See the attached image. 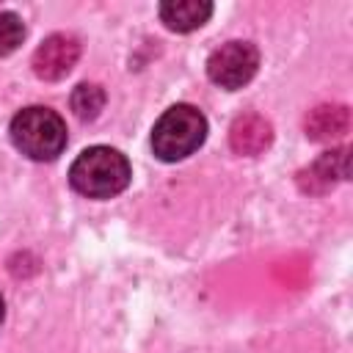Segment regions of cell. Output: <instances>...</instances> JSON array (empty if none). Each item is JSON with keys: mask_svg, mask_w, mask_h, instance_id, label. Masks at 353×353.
I'll return each instance as SVG.
<instances>
[{"mask_svg": "<svg viewBox=\"0 0 353 353\" xmlns=\"http://www.w3.org/2000/svg\"><path fill=\"white\" fill-rule=\"evenodd\" d=\"M132 168L130 160L110 146H88L77 154L69 168V182L80 196L88 199H110L119 196L130 185Z\"/></svg>", "mask_w": 353, "mask_h": 353, "instance_id": "cell-1", "label": "cell"}, {"mask_svg": "<svg viewBox=\"0 0 353 353\" xmlns=\"http://www.w3.org/2000/svg\"><path fill=\"white\" fill-rule=\"evenodd\" d=\"M11 141L25 157L47 163L66 149V124L52 108L33 105L11 119Z\"/></svg>", "mask_w": 353, "mask_h": 353, "instance_id": "cell-2", "label": "cell"}, {"mask_svg": "<svg viewBox=\"0 0 353 353\" xmlns=\"http://www.w3.org/2000/svg\"><path fill=\"white\" fill-rule=\"evenodd\" d=\"M207 138V119L193 105L168 108L152 127V152L163 163H176L193 154Z\"/></svg>", "mask_w": 353, "mask_h": 353, "instance_id": "cell-3", "label": "cell"}, {"mask_svg": "<svg viewBox=\"0 0 353 353\" xmlns=\"http://www.w3.org/2000/svg\"><path fill=\"white\" fill-rule=\"evenodd\" d=\"M259 69V50L251 41H226L207 58V74L215 85L226 91H237Z\"/></svg>", "mask_w": 353, "mask_h": 353, "instance_id": "cell-4", "label": "cell"}, {"mask_svg": "<svg viewBox=\"0 0 353 353\" xmlns=\"http://www.w3.org/2000/svg\"><path fill=\"white\" fill-rule=\"evenodd\" d=\"M80 58V41L72 33H52L47 36L33 52V72L41 80H61L66 77Z\"/></svg>", "mask_w": 353, "mask_h": 353, "instance_id": "cell-5", "label": "cell"}, {"mask_svg": "<svg viewBox=\"0 0 353 353\" xmlns=\"http://www.w3.org/2000/svg\"><path fill=\"white\" fill-rule=\"evenodd\" d=\"M342 179H347V149L345 146L320 154L309 168L298 174V185L306 193H325Z\"/></svg>", "mask_w": 353, "mask_h": 353, "instance_id": "cell-6", "label": "cell"}, {"mask_svg": "<svg viewBox=\"0 0 353 353\" xmlns=\"http://www.w3.org/2000/svg\"><path fill=\"white\" fill-rule=\"evenodd\" d=\"M270 141H273V127L259 113H243L229 127V143L237 154H245V157L262 154L270 146Z\"/></svg>", "mask_w": 353, "mask_h": 353, "instance_id": "cell-7", "label": "cell"}, {"mask_svg": "<svg viewBox=\"0 0 353 353\" xmlns=\"http://www.w3.org/2000/svg\"><path fill=\"white\" fill-rule=\"evenodd\" d=\"M212 14V3L207 0H168L160 3V19L165 22L168 30L176 33H190L201 28Z\"/></svg>", "mask_w": 353, "mask_h": 353, "instance_id": "cell-8", "label": "cell"}, {"mask_svg": "<svg viewBox=\"0 0 353 353\" xmlns=\"http://www.w3.org/2000/svg\"><path fill=\"white\" fill-rule=\"evenodd\" d=\"M347 127H350V110L345 105H320L303 121V130L312 141L342 138L347 132Z\"/></svg>", "mask_w": 353, "mask_h": 353, "instance_id": "cell-9", "label": "cell"}, {"mask_svg": "<svg viewBox=\"0 0 353 353\" xmlns=\"http://www.w3.org/2000/svg\"><path fill=\"white\" fill-rule=\"evenodd\" d=\"M72 110L80 121H94L99 116V110L105 108V91L97 83H80L72 91Z\"/></svg>", "mask_w": 353, "mask_h": 353, "instance_id": "cell-10", "label": "cell"}, {"mask_svg": "<svg viewBox=\"0 0 353 353\" xmlns=\"http://www.w3.org/2000/svg\"><path fill=\"white\" fill-rule=\"evenodd\" d=\"M25 39V25L14 11H0V58L11 55Z\"/></svg>", "mask_w": 353, "mask_h": 353, "instance_id": "cell-11", "label": "cell"}, {"mask_svg": "<svg viewBox=\"0 0 353 353\" xmlns=\"http://www.w3.org/2000/svg\"><path fill=\"white\" fill-rule=\"evenodd\" d=\"M3 314H6V303H3V295H0V323H3Z\"/></svg>", "mask_w": 353, "mask_h": 353, "instance_id": "cell-12", "label": "cell"}]
</instances>
